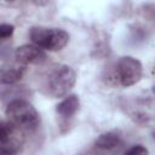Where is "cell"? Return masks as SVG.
Instances as JSON below:
<instances>
[{
	"instance_id": "cell-1",
	"label": "cell",
	"mask_w": 155,
	"mask_h": 155,
	"mask_svg": "<svg viewBox=\"0 0 155 155\" xmlns=\"http://www.w3.org/2000/svg\"><path fill=\"white\" fill-rule=\"evenodd\" d=\"M7 120L25 132L35 131L40 125V116L36 109L25 99H13L6 107Z\"/></svg>"
},
{
	"instance_id": "cell-2",
	"label": "cell",
	"mask_w": 155,
	"mask_h": 155,
	"mask_svg": "<svg viewBox=\"0 0 155 155\" xmlns=\"http://www.w3.org/2000/svg\"><path fill=\"white\" fill-rule=\"evenodd\" d=\"M76 81V74L74 69L67 64L53 65L45 81V87L50 96L53 98H61L67 96L74 87Z\"/></svg>"
},
{
	"instance_id": "cell-3",
	"label": "cell",
	"mask_w": 155,
	"mask_h": 155,
	"mask_svg": "<svg viewBox=\"0 0 155 155\" xmlns=\"http://www.w3.org/2000/svg\"><path fill=\"white\" fill-rule=\"evenodd\" d=\"M29 38L34 45L47 51H61L69 41V34L61 28L33 27Z\"/></svg>"
},
{
	"instance_id": "cell-4",
	"label": "cell",
	"mask_w": 155,
	"mask_h": 155,
	"mask_svg": "<svg viewBox=\"0 0 155 155\" xmlns=\"http://www.w3.org/2000/svg\"><path fill=\"white\" fill-rule=\"evenodd\" d=\"M115 74L121 86L130 87L132 85H136L142 79L143 67L137 58L131 56H125L117 61Z\"/></svg>"
},
{
	"instance_id": "cell-5",
	"label": "cell",
	"mask_w": 155,
	"mask_h": 155,
	"mask_svg": "<svg viewBox=\"0 0 155 155\" xmlns=\"http://www.w3.org/2000/svg\"><path fill=\"white\" fill-rule=\"evenodd\" d=\"M24 142L23 130L11 121H1L0 124V150L4 154H17L21 151Z\"/></svg>"
},
{
	"instance_id": "cell-6",
	"label": "cell",
	"mask_w": 155,
	"mask_h": 155,
	"mask_svg": "<svg viewBox=\"0 0 155 155\" xmlns=\"http://www.w3.org/2000/svg\"><path fill=\"white\" fill-rule=\"evenodd\" d=\"M15 59L23 65H39L46 62L47 54L36 45H22L15 51Z\"/></svg>"
},
{
	"instance_id": "cell-7",
	"label": "cell",
	"mask_w": 155,
	"mask_h": 155,
	"mask_svg": "<svg viewBox=\"0 0 155 155\" xmlns=\"http://www.w3.org/2000/svg\"><path fill=\"white\" fill-rule=\"evenodd\" d=\"M80 107V99L76 94H69L61 103L57 104L56 111L63 119H69L76 114Z\"/></svg>"
},
{
	"instance_id": "cell-8",
	"label": "cell",
	"mask_w": 155,
	"mask_h": 155,
	"mask_svg": "<svg viewBox=\"0 0 155 155\" xmlns=\"http://www.w3.org/2000/svg\"><path fill=\"white\" fill-rule=\"evenodd\" d=\"M25 67L17 63V65L2 67L1 68V84L2 85H13L17 84L25 73Z\"/></svg>"
},
{
	"instance_id": "cell-9",
	"label": "cell",
	"mask_w": 155,
	"mask_h": 155,
	"mask_svg": "<svg viewBox=\"0 0 155 155\" xmlns=\"http://www.w3.org/2000/svg\"><path fill=\"white\" fill-rule=\"evenodd\" d=\"M124 144L121 137L116 132H105L102 133L94 142V145L103 150H113Z\"/></svg>"
},
{
	"instance_id": "cell-10",
	"label": "cell",
	"mask_w": 155,
	"mask_h": 155,
	"mask_svg": "<svg viewBox=\"0 0 155 155\" xmlns=\"http://www.w3.org/2000/svg\"><path fill=\"white\" fill-rule=\"evenodd\" d=\"M15 31V27L12 24H7V23H2L0 25V39L1 40H6L7 38H10Z\"/></svg>"
},
{
	"instance_id": "cell-11",
	"label": "cell",
	"mask_w": 155,
	"mask_h": 155,
	"mask_svg": "<svg viewBox=\"0 0 155 155\" xmlns=\"http://www.w3.org/2000/svg\"><path fill=\"white\" fill-rule=\"evenodd\" d=\"M125 153L127 155H144V154H148L149 151L142 144H137V145H133L132 148H130L128 150H126Z\"/></svg>"
},
{
	"instance_id": "cell-12",
	"label": "cell",
	"mask_w": 155,
	"mask_h": 155,
	"mask_svg": "<svg viewBox=\"0 0 155 155\" xmlns=\"http://www.w3.org/2000/svg\"><path fill=\"white\" fill-rule=\"evenodd\" d=\"M48 1L50 0H31V2L35 4L36 6H45L48 4Z\"/></svg>"
},
{
	"instance_id": "cell-13",
	"label": "cell",
	"mask_w": 155,
	"mask_h": 155,
	"mask_svg": "<svg viewBox=\"0 0 155 155\" xmlns=\"http://www.w3.org/2000/svg\"><path fill=\"white\" fill-rule=\"evenodd\" d=\"M153 92H154V93H155V86H154V87H153Z\"/></svg>"
},
{
	"instance_id": "cell-14",
	"label": "cell",
	"mask_w": 155,
	"mask_h": 155,
	"mask_svg": "<svg viewBox=\"0 0 155 155\" xmlns=\"http://www.w3.org/2000/svg\"><path fill=\"white\" fill-rule=\"evenodd\" d=\"M153 136H154V138H155V131H154V133H153Z\"/></svg>"
},
{
	"instance_id": "cell-15",
	"label": "cell",
	"mask_w": 155,
	"mask_h": 155,
	"mask_svg": "<svg viewBox=\"0 0 155 155\" xmlns=\"http://www.w3.org/2000/svg\"><path fill=\"white\" fill-rule=\"evenodd\" d=\"M6 1H15V0H6Z\"/></svg>"
}]
</instances>
